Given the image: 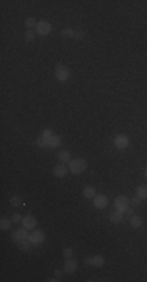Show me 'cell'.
Wrapping results in <instances>:
<instances>
[{
  "label": "cell",
  "instance_id": "cell-23",
  "mask_svg": "<svg viewBox=\"0 0 147 282\" xmlns=\"http://www.w3.org/2000/svg\"><path fill=\"white\" fill-rule=\"evenodd\" d=\"M36 30H27L25 32V41H33L35 38H36Z\"/></svg>",
  "mask_w": 147,
  "mask_h": 282
},
{
  "label": "cell",
  "instance_id": "cell-12",
  "mask_svg": "<svg viewBox=\"0 0 147 282\" xmlns=\"http://www.w3.org/2000/svg\"><path fill=\"white\" fill-rule=\"evenodd\" d=\"M110 221L113 223V224H119V223H122L124 221V212H114V213H111L110 215Z\"/></svg>",
  "mask_w": 147,
  "mask_h": 282
},
{
  "label": "cell",
  "instance_id": "cell-33",
  "mask_svg": "<svg viewBox=\"0 0 147 282\" xmlns=\"http://www.w3.org/2000/svg\"><path fill=\"white\" fill-rule=\"evenodd\" d=\"M125 213H127V215H128V216H133V215H135V212H133V210H131V209H130V207H128V209H127V212H125Z\"/></svg>",
  "mask_w": 147,
  "mask_h": 282
},
{
  "label": "cell",
  "instance_id": "cell-1",
  "mask_svg": "<svg viewBox=\"0 0 147 282\" xmlns=\"http://www.w3.org/2000/svg\"><path fill=\"white\" fill-rule=\"evenodd\" d=\"M88 166V162L85 159H75V160H71L69 162V171L72 174H81Z\"/></svg>",
  "mask_w": 147,
  "mask_h": 282
},
{
  "label": "cell",
  "instance_id": "cell-25",
  "mask_svg": "<svg viewBox=\"0 0 147 282\" xmlns=\"http://www.w3.org/2000/svg\"><path fill=\"white\" fill-rule=\"evenodd\" d=\"M35 143H36V146H39V148H47V146H49V141L44 139L42 136H39V138L35 141Z\"/></svg>",
  "mask_w": 147,
  "mask_h": 282
},
{
  "label": "cell",
  "instance_id": "cell-31",
  "mask_svg": "<svg viewBox=\"0 0 147 282\" xmlns=\"http://www.w3.org/2000/svg\"><path fill=\"white\" fill-rule=\"evenodd\" d=\"M63 271H64V269H60V268H56V269H55V276L61 279V274H63Z\"/></svg>",
  "mask_w": 147,
  "mask_h": 282
},
{
  "label": "cell",
  "instance_id": "cell-22",
  "mask_svg": "<svg viewBox=\"0 0 147 282\" xmlns=\"http://www.w3.org/2000/svg\"><path fill=\"white\" fill-rule=\"evenodd\" d=\"M36 25H38V22H36L33 18H28V19H25V27H27L28 30H33Z\"/></svg>",
  "mask_w": 147,
  "mask_h": 282
},
{
  "label": "cell",
  "instance_id": "cell-17",
  "mask_svg": "<svg viewBox=\"0 0 147 282\" xmlns=\"http://www.w3.org/2000/svg\"><path fill=\"white\" fill-rule=\"evenodd\" d=\"M136 194L141 198V199H147V187L145 185H139L136 188Z\"/></svg>",
  "mask_w": 147,
  "mask_h": 282
},
{
  "label": "cell",
  "instance_id": "cell-35",
  "mask_svg": "<svg viewBox=\"0 0 147 282\" xmlns=\"http://www.w3.org/2000/svg\"><path fill=\"white\" fill-rule=\"evenodd\" d=\"M145 177H147V169H145Z\"/></svg>",
  "mask_w": 147,
  "mask_h": 282
},
{
  "label": "cell",
  "instance_id": "cell-6",
  "mask_svg": "<svg viewBox=\"0 0 147 282\" xmlns=\"http://www.w3.org/2000/svg\"><path fill=\"white\" fill-rule=\"evenodd\" d=\"M50 32H52V25H50V22H47V21H41V22H38V25H36V33H38V35L46 36V35H49Z\"/></svg>",
  "mask_w": 147,
  "mask_h": 282
},
{
  "label": "cell",
  "instance_id": "cell-34",
  "mask_svg": "<svg viewBox=\"0 0 147 282\" xmlns=\"http://www.w3.org/2000/svg\"><path fill=\"white\" fill-rule=\"evenodd\" d=\"M47 280H49V282H58V280H60V277H56V276H55V277H52V279H47Z\"/></svg>",
  "mask_w": 147,
  "mask_h": 282
},
{
  "label": "cell",
  "instance_id": "cell-21",
  "mask_svg": "<svg viewBox=\"0 0 147 282\" xmlns=\"http://www.w3.org/2000/svg\"><path fill=\"white\" fill-rule=\"evenodd\" d=\"M103 263H105V259L102 255H94L92 257V265L94 266H103Z\"/></svg>",
  "mask_w": 147,
  "mask_h": 282
},
{
  "label": "cell",
  "instance_id": "cell-4",
  "mask_svg": "<svg viewBox=\"0 0 147 282\" xmlns=\"http://www.w3.org/2000/svg\"><path fill=\"white\" fill-rule=\"evenodd\" d=\"M28 237H30V234H28V229L27 227H21V229H16L14 232H13V235H11V238H13V241L14 243H19L21 240H28Z\"/></svg>",
  "mask_w": 147,
  "mask_h": 282
},
{
  "label": "cell",
  "instance_id": "cell-9",
  "mask_svg": "<svg viewBox=\"0 0 147 282\" xmlns=\"http://www.w3.org/2000/svg\"><path fill=\"white\" fill-rule=\"evenodd\" d=\"M36 224H38V221H36V218H35L33 215H27V216H24V219H22V226L27 227V229H35Z\"/></svg>",
  "mask_w": 147,
  "mask_h": 282
},
{
  "label": "cell",
  "instance_id": "cell-5",
  "mask_svg": "<svg viewBox=\"0 0 147 282\" xmlns=\"http://www.w3.org/2000/svg\"><path fill=\"white\" fill-rule=\"evenodd\" d=\"M28 240H30V243H32V244L39 246V244H42V241L46 240V234H44L42 230H35L33 234H30Z\"/></svg>",
  "mask_w": 147,
  "mask_h": 282
},
{
  "label": "cell",
  "instance_id": "cell-30",
  "mask_svg": "<svg viewBox=\"0 0 147 282\" xmlns=\"http://www.w3.org/2000/svg\"><path fill=\"white\" fill-rule=\"evenodd\" d=\"M131 204H133V205H139V204H141V198H139L138 194H136V196H133V199H131Z\"/></svg>",
  "mask_w": 147,
  "mask_h": 282
},
{
  "label": "cell",
  "instance_id": "cell-26",
  "mask_svg": "<svg viewBox=\"0 0 147 282\" xmlns=\"http://www.w3.org/2000/svg\"><path fill=\"white\" fill-rule=\"evenodd\" d=\"M86 38V33L85 32H81V30H75V35H74V39H85Z\"/></svg>",
  "mask_w": 147,
  "mask_h": 282
},
{
  "label": "cell",
  "instance_id": "cell-11",
  "mask_svg": "<svg viewBox=\"0 0 147 282\" xmlns=\"http://www.w3.org/2000/svg\"><path fill=\"white\" fill-rule=\"evenodd\" d=\"M66 174H67V168L64 166V163H58L53 168V176L55 177H64Z\"/></svg>",
  "mask_w": 147,
  "mask_h": 282
},
{
  "label": "cell",
  "instance_id": "cell-3",
  "mask_svg": "<svg viewBox=\"0 0 147 282\" xmlns=\"http://www.w3.org/2000/svg\"><path fill=\"white\" fill-rule=\"evenodd\" d=\"M128 204H130V201H128V198L127 196H117L116 199H114V209L117 210V212H127V209H128Z\"/></svg>",
  "mask_w": 147,
  "mask_h": 282
},
{
  "label": "cell",
  "instance_id": "cell-13",
  "mask_svg": "<svg viewBox=\"0 0 147 282\" xmlns=\"http://www.w3.org/2000/svg\"><path fill=\"white\" fill-rule=\"evenodd\" d=\"M83 194H85V198H88V199H94V198H96V194H97V191H96V188H94V187L88 185V187H85V188H83Z\"/></svg>",
  "mask_w": 147,
  "mask_h": 282
},
{
  "label": "cell",
  "instance_id": "cell-32",
  "mask_svg": "<svg viewBox=\"0 0 147 282\" xmlns=\"http://www.w3.org/2000/svg\"><path fill=\"white\" fill-rule=\"evenodd\" d=\"M85 263H86V265H92V257H86V259H85Z\"/></svg>",
  "mask_w": 147,
  "mask_h": 282
},
{
  "label": "cell",
  "instance_id": "cell-16",
  "mask_svg": "<svg viewBox=\"0 0 147 282\" xmlns=\"http://www.w3.org/2000/svg\"><path fill=\"white\" fill-rule=\"evenodd\" d=\"M58 159H60L61 163H69V162H71V154H69L67 151H61V152L58 154Z\"/></svg>",
  "mask_w": 147,
  "mask_h": 282
},
{
  "label": "cell",
  "instance_id": "cell-10",
  "mask_svg": "<svg viewBox=\"0 0 147 282\" xmlns=\"http://www.w3.org/2000/svg\"><path fill=\"white\" fill-rule=\"evenodd\" d=\"M64 273H67V274H72L75 269H77V262L75 260H72V259H66V262H64Z\"/></svg>",
  "mask_w": 147,
  "mask_h": 282
},
{
  "label": "cell",
  "instance_id": "cell-29",
  "mask_svg": "<svg viewBox=\"0 0 147 282\" xmlns=\"http://www.w3.org/2000/svg\"><path fill=\"white\" fill-rule=\"evenodd\" d=\"M22 219H24V218H22V215H19V213H14L11 221H13V223H22Z\"/></svg>",
  "mask_w": 147,
  "mask_h": 282
},
{
  "label": "cell",
  "instance_id": "cell-18",
  "mask_svg": "<svg viewBox=\"0 0 147 282\" xmlns=\"http://www.w3.org/2000/svg\"><path fill=\"white\" fill-rule=\"evenodd\" d=\"M11 223L13 221H10L8 218H2V219H0V229H2V230H10L11 229Z\"/></svg>",
  "mask_w": 147,
  "mask_h": 282
},
{
  "label": "cell",
  "instance_id": "cell-7",
  "mask_svg": "<svg viewBox=\"0 0 147 282\" xmlns=\"http://www.w3.org/2000/svg\"><path fill=\"white\" fill-rule=\"evenodd\" d=\"M108 205V198L105 196V194H96V198H94V207L96 209H105Z\"/></svg>",
  "mask_w": 147,
  "mask_h": 282
},
{
  "label": "cell",
  "instance_id": "cell-14",
  "mask_svg": "<svg viewBox=\"0 0 147 282\" xmlns=\"http://www.w3.org/2000/svg\"><path fill=\"white\" fill-rule=\"evenodd\" d=\"M130 224H131V227L138 229V227L142 226V219H141L138 215H133V216H130Z\"/></svg>",
  "mask_w": 147,
  "mask_h": 282
},
{
  "label": "cell",
  "instance_id": "cell-24",
  "mask_svg": "<svg viewBox=\"0 0 147 282\" xmlns=\"http://www.w3.org/2000/svg\"><path fill=\"white\" fill-rule=\"evenodd\" d=\"M10 204L14 205V207H19V205H22V199L19 196H11L10 198Z\"/></svg>",
  "mask_w": 147,
  "mask_h": 282
},
{
  "label": "cell",
  "instance_id": "cell-20",
  "mask_svg": "<svg viewBox=\"0 0 147 282\" xmlns=\"http://www.w3.org/2000/svg\"><path fill=\"white\" fill-rule=\"evenodd\" d=\"M17 246H19V249H22V251H28L30 249V246H32V243H30V240H21L19 243H16Z\"/></svg>",
  "mask_w": 147,
  "mask_h": 282
},
{
  "label": "cell",
  "instance_id": "cell-28",
  "mask_svg": "<svg viewBox=\"0 0 147 282\" xmlns=\"http://www.w3.org/2000/svg\"><path fill=\"white\" fill-rule=\"evenodd\" d=\"M41 136H42V138H44V139H47V141H49V139H50V138H52V136H53V135H52V132H50V130H49V128H46V130H44V132H42V135H41Z\"/></svg>",
  "mask_w": 147,
  "mask_h": 282
},
{
  "label": "cell",
  "instance_id": "cell-19",
  "mask_svg": "<svg viewBox=\"0 0 147 282\" xmlns=\"http://www.w3.org/2000/svg\"><path fill=\"white\" fill-rule=\"evenodd\" d=\"M74 35H75V30L74 28H64V30H61V38H74Z\"/></svg>",
  "mask_w": 147,
  "mask_h": 282
},
{
  "label": "cell",
  "instance_id": "cell-8",
  "mask_svg": "<svg viewBox=\"0 0 147 282\" xmlns=\"http://www.w3.org/2000/svg\"><path fill=\"white\" fill-rule=\"evenodd\" d=\"M114 146H116L117 149L127 148V146H128V136H125V135H117V136L114 138Z\"/></svg>",
  "mask_w": 147,
  "mask_h": 282
},
{
  "label": "cell",
  "instance_id": "cell-15",
  "mask_svg": "<svg viewBox=\"0 0 147 282\" xmlns=\"http://www.w3.org/2000/svg\"><path fill=\"white\" fill-rule=\"evenodd\" d=\"M61 144V138L58 135H53L50 139H49V148H58Z\"/></svg>",
  "mask_w": 147,
  "mask_h": 282
},
{
  "label": "cell",
  "instance_id": "cell-2",
  "mask_svg": "<svg viewBox=\"0 0 147 282\" xmlns=\"http://www.w3.org/2000/svg\"><path fill=\"white\" fill-rule=\"evenodd\" d=\"M55 77H56L58 82H66V80H69V77H71V71H69L66 66L58 64L56 69H55Z\"/></svg>",
  "mask_w": 147,
  "mask_h": 282
},
{
  "label": "cell",
  "instance_id": "cell-27",
  "mask_svg": "<svg viewBox=\"0 0 147 282\" xmlns=\"http://www.w3.org/2000/svg\"><path fill=\"white\" fill-rule=\"evenodd\" d=\"M72 254H74V249H72V248H64V249H63V255H64L66 259H71Z\"/></svg>",
  "mask_w": 147,
  "mask_h": 282
}]
</instances>
